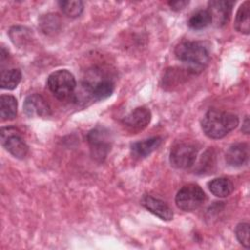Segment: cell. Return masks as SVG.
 Segmentation results:
<instances>
[{
  "mask_svg": "<svg viewBox=\"0 0 250 250\" xmlns=\"http://www.w3.org/2000/svg\"><path fill=\"white\" fill-rule=\"evenodd\" d=\"M175 55L179 61L188 66L190 72H200L210 61L208 47L200 41H183L175 48Z\"/></svg>",
  "mask_w": 250,
  "mask_h": 250,
  "instance_id": "6da1fadb",
  "label": "cell"
},
{
  "mask_svg": "<svg viewBox=\"0 0 250 250\" xmlns=\"http://www.w3.org/2000/svg\"><path fill=\"white\" fill-rule=\"evenodd\" d=\"M239 123L237 115L231 112L210 109L201 120L204 134L211 139H221L234 130Z\"/></svg>",
  "mask_w": 250,
  "mask_h": 250,
  "instance_id": "7a4b0ae2",
  "label": "cell"
},
{
  "mask_svg": "<svg viewBox=\"0 0 250 250\" xmlns=\"http://www.w3.org/2000/svg\"><path fill=\"white\" fill-rule=\"evenodd\" d=\"M47 85L56 98L65 100L75 91L76 80L67 69H59L49 75Z\"/></svg>",
  "mask_w": 250,
  "mask_h": 250,
  "instance_id": "3957f363",
  "label": "cell"
},
{
  "mask_svg": "<svg viewBox=\"0 0 250 250\" xmlns=\"http://www.w3.org/2000/svg\"><path fill=\"white\" fill-rule=\"evenodd\" d=\"M87 140L93 158L98 161H104L112 146L110 131L104 127L98 126L88 133Z\"/></svg>",
  "mask_w": 250,
  "mask_h": 250,
  "instance_id": "277c9868",
  "label": "cell"
},
{
  "mask_svg": "<svg viewBox=\"0 0 250 250\" xmlns=\"http://www.w3.org/2000/svg\"><path fill=\"white\" fill-rule=\"evenodd\" d=\"M205 199V192L198 185L188 184L178 191L175 201L181 210L191 212L198 209L204 203Z\"/></svg>",
  "mask_w": 250,
  "mask_h": 250,
  "instance_id": "5b68a950",
  "label": "cell"
},
{
  "mask_svg": "<svg viewBox=\"0 0 250 250\" xmlns=\"http://www.w3.org/2000/svg\"><path fill=\"white\" fill-rule=\"evenodd\" d=\"M1 144L16 158L22 159L27 155L28 146L18 128L3 127L1 129Z\"/></svg>",
  "mask_w": 250,
  "mask_h": 250,
  "instance_id": "8992f818",
  "label": "cell"
},
{
  "mask_svg": "<svg viewBox=\"0 0 250 250\" xmlns=\"http://www.w3.org/2000/svg\"><path fill=\"white\" fill-rule=\"evenodd\" d=\"M197 156V147L187 142L175 144L170 151V163L176 169H188L191 167Z\"/></svg>",
  "mask_w": 250,
  "mask_h": 250,
  "instance_id": "52a82bcc",
  "label": "cell"
},
{
  "mask_svg": "<svg viewBox=\"0 0 250 250\" xmlns=\"http://www.w3.org/2000/svg\"><path fill=\"white\" fill-rule=\"evenodd\" d=\"M233 2L226 0H213L208 3V12L211 16L212 23L217 27H222L229 22Z\"/></svg>",
  "mask_w": 250,
  "mask_h": 250,
  "instance_id": "ba28073f",
  "label": "cell"
},
{
  "mask_svg": "<svg viewBox=\"0 0 250 250\" xmlns=\"http://www.w3.org/2000/svg\"><path fill=\"white\" fill-rule=\"evenodd\" d=\"M23 110L29 117H46L51 114L48 103L39 94H32L26 97L23 103Z\"/></svg>",
  "mask_w": 250,
  "mask_h": 250,
  "instance_id": "9c48e42d",
  "label": "cell"
},
{
  "mask_svg": "<svg viewBox=\"0 0 250 250\" xmlns=\"http://www.w3.org/2000/svg\"><path fill=\"white\" fill-rule=\"evenodd\" d=\"M151 119L149 109L146 107H137L123 118V124L131 131L138 132L145 129Z\"/></svg>",
  "mask_w": 250,
  "mask_h": 250,
  "instance_id": "30bf717a",
  "label": "cell"
},
{
  "mask_svg": "<svg viewBox=\"0 0 250 250\" xmlns=\"http://www.w3.org/2000/svg\"><path fill=\"white\" fill-rule=\"evenodd\" d=\"M142 205L153 215L157 216L163 221H171L173 219V211L169 205L161 199L155 198L151 195L146 194L143 196Z\"/></svg>",
  "mask_w": 250,
  "mask_h": 250,
  "instance_id": "8fae6325",
  "label": "cell"
},
{
  "mask_svg": "<svg viewBox=\"0 0 250 250\" xmlns=\"http://www.w3.org/2000/svg\"><path fill=\"white\" fill-rule=\"evenodd\" d=\"M249 147L247 144L238 143L230 146L226 152V161L231 167H240L248 161Z\"/></svg>",
  "mask_w": 250,
  "mask_h": 250,
  "instance_id": "7c38bea8",
  "label": "cell"
},
{
  "mask_svg": "<svg viewBox=\"0 0 250 250\" xmlns=\"http://www.w3.org/2000/svg\"><path fill=\"white\" fill-rule=\"evenodd\" d=\"M89 89L91 99L95 101H101L108 98L114 91V83L107 78L100 79L94 84L85 82L84 83Z\"/></svg>",
  "mask_w": 250,
  "mask_h": 250,
  "instance_id": "4fadbf2b",
  "label": "cell"
},
{
  "mask_svg": "<svg viewBox=\"0 0 250 250\" xmlns=\"http://www.w3.org/2000/svg\"><path fill=\"white\" fill-rule=\"evenodd\" d=\"M162 139L160 137H152L143 141L136 142L131 145L132 155L138 158H144L153 152L161 145Z\"/></svg>",
  "mask_w": 250,
  "mask_h": 250,
  "instance_id": "5bb4252c",
  "label": "cell"
},
{
  "mask_svg": "<svg viewBox=\"0 0 250 250\" xmlns=\"http://www.w3.org/2000/svg\"><path fill=\"white\" fill-rule=\"evenodd\" d=\"M250 2L245 1L242 3L236 13L234 20V28L244 34H248L250 31Z\"/></svg>",
  "mask_w": 250,
  "mask_h": 250,
  "instance_id": "9a60e30c",
  "label": "cell"
},
{
  "mask_svg": "<svg viewBox=\"0 0 250 250\" xmlns=\"http://www.w3.org/2000/svg\"><path fill=\"white\" fill-rule=\"evenodd\" d=\"M208 188L210 191L217 197H227L233 191V184L228 178H216L209 182Z\"/></svg>",
  "mask_w": 250,
  "mask_h": 250,
  "instance_id": "2e32d148",
  "label": "cell"
},
{
  "mask_svg": "<svg viewBox=\"0 0 250 250\" xmlns=\"http://www.w3.org/2000/svg\"><path fill=\"white\" fill-rule=\"evenodd\" d=\"M18 102L12 95H2L0 97V116L2 120L14 119L17 115Z\"/></svg>",
  "mask_w": 250,
  "mask_h": 250,
  "instance_id": "e0dca14e",
  "label": "cell"
},
{
  "mask_svg": "<svg viewBox=\"0 0 250 250\" xmlns=\"http://www.w3.org/2000/svg\"><path fill=\"white\" fill-rule=\"evenodd\" d=\"M21 80V72L18 68H10L1 70L0 85L2 89L13 90Z\"/></svg>",
  "mask_w": 250,
  "mask_h": 250,
  "instance_id": "ac0fdd59",
  "label": "cell"
},
{
  "mask_svg": "<svg viewBox=\"0 0 250 250\" xmlns=\"http://www.w3.org/2000/svg\"><path fill=\"white\" fill-rule=\"evenodd\" d=\"M211 23H212V20L208 10H203V9L193 13L188 21V26L194 30L203 29Z\"/></svg>",
  "mask_w": 250,
  "mask_h": 250,
  "instance_id": "d6986e66",
  "label": "cell"
},
{
  "mask_svg": "<svg viewBox=\"0 0 250 250\" xmlns=\"http://www.w3.org/2000/svg\"><path fill=\"white\" fill-rule=\"evenodd\" d=\"M59 5L67 17L76 18L79 17L83 12V2L79 0H68V1H60Z\"/></svg>",
  "mask_w": 250,
  "mask_h": 250,
  "instance_id": "ffe728a7",
  "label": "cell"
},
{
  "mask_svg": "<svg viewBox=\"0 0 250 250\" xmlns=\"http://www.w3.org/2000/svg\"><path fill=\"white\" fill-rule=\"evenodd\" d=\"M235 236L246 248L249 247V224L240 223L235 228Z\"/></svg>",
  "mask_w": 250,
  "mask_h": 250,
  "instance_id": "44dd1931",
  "label": "cell"
},
{
  "mask_svg": "<svg viewBox=\"0 0 250 250\" xmlns=\"http://www.w3.org/2000/svg\"><path fill=\"white\" fill-rule=\"evenodd\" d=\"M168 5L170 6V8L174 11H181L183 10L187 5H188V1H182V0H178V1H170L168 3Z\"/></svg>",
  "mask_w": 250,
  "mask_h": 250,
  "instance_id": "7402d4cb",
  "label": "cell"
},
{
  "mask_svg": "<svg viewBox=\"0 0 250 250\" xmlns=\"http://www.w3.org/2000/svg\"><path fill=\"white\" fill-rule=\"evenodd\" d=\"M242 131H243L245 134H248V133H249V120H248V117L245 118L244 125H243V127H242Z\"/></svg>",
  "mask_w": 250,
  "mask_h": 250,
  "instance_id": "603a6c76",
  "label": "cell"
}]
</instances>
